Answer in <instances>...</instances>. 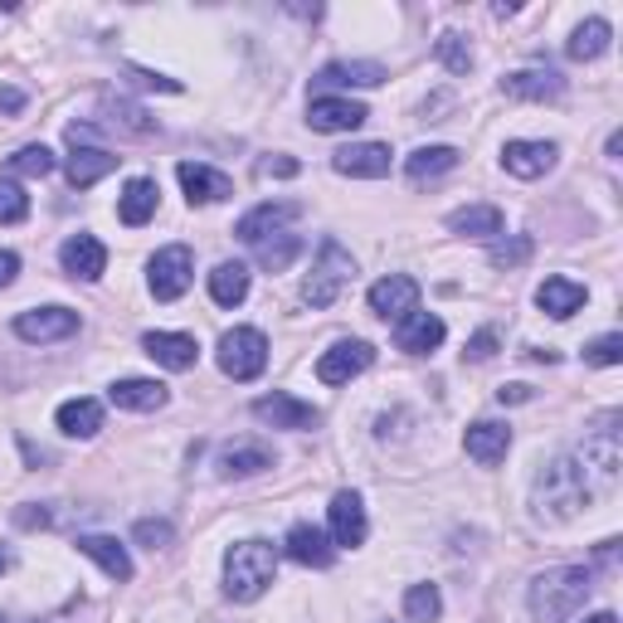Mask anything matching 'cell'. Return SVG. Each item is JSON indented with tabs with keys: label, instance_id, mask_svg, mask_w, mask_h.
<instances>
[{
	"label": "cell",
	"instance_id": "obj_1",
	"mask_svg": "<svg viewBox=\"0 0 623 623\" xmlns=\"http://www.w3.org/2000/svg\"><path fill=\"white\" fill-rule=\"evenodd\" d=\"M594 502V487L585 483V473H580V463L570 458H555L541 468L536 477V512L551 516V522H570V516H580Z\"/></svg>",
	"mask_w": 623,
	"mask_h": 623
},
{
	"label": "cell",
	"instance_id": "obj_2",
	"mask_svg": "<svg viewBox=\"0 0 623 623\" xmlns=\"http://www.w3.org/2000/svg\"><path fill=\"white\" fill-rule=\"evenodd\" d=\"M590 590H594V575L585 565H561V570L536 575V585H532V614H536V623H565L580 604L590 600Z\"/></svg>",
	"mask_w": 623,
	"mask_h": 623
},
{
	"label": "cell",
	"instance_id": "obj_3",
	"mask_svg": "<svg viewBox=\"0 0 623 623\" xmlns=\"http://www.w3.org/2000/svg\"><path fill=\"white\" fill-rule=\"evenodd\" d=\"M278 575V551L269 541H239L224 555V594L239 604H254Z\"/></svg>",
	"mask_w": 623,
	"mask_h": 623
},
{
	"label": "cell",
	"instance_id": "obj_4",
	"mask_svg": "<svg viewBox=\"0 0 623 623\" xmlns=\"http://www.w3.org/2000/svg\"><path fill=\"white\" fill-rule=\"evenodd\" d=\"M351 278H356V259L337 244V239H327V244L317 249V263H312L308 283H302V298H308V308H312V312H327L331 302L347 293Z\"/></svg>",
	"mask_w": 623,
	"mask_h": 623
},
{
	"label": "cell",
	"instance_id": "obj_5",
	"mask_svg": "<svg viewBox=\"0 0 623 623\" xmlns=\"http://www.w3.org/2000/svg\"><path fill=\"white\" fill-rule=\"evenodd\" d=\"M220 370L230 380H259L269 370V337L259 327H234L220 337Z\"/></svg>",
	"mask_w": 623,
	"mask_h": 623
},
{
	"label": "cell",
	"instance_id": "obj_6",
	"mask_svg": "<svg viewBox=\"0 0 623 623\" xmlns=\"http://www.w3.org/2000/svg\"><path fill=\"white\" fill-rule=\"evenodd\" d=\"M580 473H585V483L594 487V497L609 493L619 477V463H623V448H619V434L614 429H600L594 439H585V448L575 454Z\"/></svg>",
	"mask_w": 623,
	"mask_h": 623
},
{
	"label": "cell",
	"instance_id": "obj_7",
	"mask_svg": "<svg viewBox=\"0 0 623 623\" xmlns=\"http://www.w3.org/2000/svg\"><path fill=\"white\" fill-rule=\"evenodd\" d=\"M191 278H195V254L185 244H166V249H156V259H152V298L156 302H176L185 288H191Z\"/></svg>",
	"mask_w": 623,
	"mask_h": 623
},
{
	"label": "cell",
	"instance_id": "obj_8",
	"mask_svg": "<svg viewBox=\"0 0 623 623\" xmlns=\"http://www.w3.org/2000/svg\"><path fill=\"white\" fill-rule=\"evenodd\" d=\"M370 361H376V347H370V341H337V347L322 351V361H317V380H322V386H347L361 370H370Z\"/></svg>",
	"mask_w": 623,
	"mask_h": 623
},
{
	"label": "cell",
	"instance_id": "obj_9",
	"mask_svg": "<svg viewBox=\"0 0 623 623\" xmlns=\"http://www.w3.org/2000/svg\"><path fill=\"white\" fill-rule=\"evenodd\" d=\"M254 419H263V424H273V429H317L322 424V415L308 405V400H298V395H263V400H254Z\"/></svg>",
	"mask_w": 623,
	"mask_h": 623
},
{
	"label": "cell",
	"instance_id": "obj_10",
	"mask_svg": "<svg viewBox=\"0 0 623 623\" xmlns=\"http://www.w3.org/2000/svg\"><path fill=\"white\" fill-rule=\"evenodd\" d=\"M78 331V312L74 308H35V312H20L16 317V337L20 341H64Z\"/></svg>",
	"mask_w": 623,
	"mask_h": 623
},
{
	"label": "cell",
	"instance_id": "obj_11",
	"mask_svg": "<svg viewBox=\"0 0 623 623\" xmlns=\"http://www.w3.org/2000/svg\"><path fill=\"white\" fill-rule=\"evenodd\" d=\"M370 312L386 317V322H400V317L419 312V283L415 278H405V273L380 278V283L370 288Z\"/></svg>",
	"mask_w": 623,
	"mask_h": 623
},
{
	"label": "cell",
	"instance_id": "obj_12",
	"mask_svg": "<svg viewBox=\"0 0 623 623\" xmlns=\"http://www.w3.org/2000/svg\"><path fill=\"white\" fill-rule=\"evenodd\" d=\"M298 215H302L298 201H269V205L249 210V215L234 224V234L244 239V244H263L269 234H283V224H293Z\"/></svg>",
	"mask_w": 623,
	"mask_h": 623
},
{
	"label": "cell",
	"instance_id": "obj_13",
	"mask_svg": "<svg viewBox=\"0 0 623 623\" xmlns=\"http://www.w3.org/2000/svg\"><path fill=\"white\" fill-rule=\"evenodd\" d=\"M215 468H220V477H254V473H269V468H273V448L263 444V439H234V444L220 448Z\"/></svg>",
	"mask_w": 623,
	"mask_h": 623
},
{
	"label": "cell",
	"instance_id": "obj_14",
	"mask_svg": "<svg viewBox=\"0 0 623 623\" xmlns=\"http://www.w3.org/2000/svg\"><path fill=\"white\" fill-rule=\"evenodd\" d=\"M331 166H337L341 176L380 181V176H390V147L386 142H356V147H341L337 156H331Z\"/></svg>",
	"mask_w": 623,
	"mask_h": 623
},
{
	"label": "cell",
	"instance_id": "obj_15",
	"mask_svg": "<svg viewBox=\"0 0 623 623\" xmlns=\"http://www.w3.org/2000/svg\"><path fill=\"white\" fill-rule=\"evenodd\" d=\"M176 176H181V185H185V195H191V205H215V201H230V195H234L230 176H224V171H215V166L181 162Z\"/></svg>",
	"mask_w": 623,
	"mask_h": 623
},
{
	"label": "cell",
	"instance_id": "obj_16",
	"mask_svg": "<svg viewBox=\"0 0 623 623\" xmlns=\"http://www.w3.org/2000/svg\"><path fill=\"white\" fill-rule=\"evenodd\" d=\"M366 117H370V108L356 98H312V108H308L312 132H356Z\"/></svg>",
	"mask_w": 623,
	"mask_h": 623
},
{
	"label": "cell",
	"instance_id": "obj_17",
	"mask_svg": "<svg viewBox=\"0 0 623 623\" xmlns=\"http://www.w3.org/2000/svg\"><path fill=\"white\" fill-rule=\"evenodd\" d=\"M142 347H147L152 361L166 370H191L201 361V347H195V337H185V331H147Z\"/></svg>",
	"mask_w": 623,
	"mask_h": 623
},
{
	"label": "cell",
	"instance_id": "obj_18",
	"mask_svg": "<svg viewBox=\"0 0 623 623\" xmlns=\"http://www.w3.org/2000/svg\"><path fill=\"white\" fill-rule=\"evenodd\" d=\"M463 448H468V458H477L483 468H493V463H502V458H507V448H512V424L477 419L468 429V439H463Z\"/></svg>",
	"mask_w": 623,
	"mask_h": 623
},
{
	"label": "cell",
	"instance_id": "obj_19",
	"mask_svg": "<svg viewBox=\"0 0 623 623\" xmlns=\"http://www.w3.org/2000/svg\"><path fill=\"white\" fill-rule=\"evenodd\" d=\"M331 546H361L366 541V502L356 493L331 497Z\"/></svg>",
	"mask_w": 623,
	"mask_h": 623
},
{
	"label": "cell",
	"instance_id": "obj_20",
	"mask_svg": "<svg viewBox=\"0 0 623 623\" xmlns=\"http://www.w3.org/2000/svg\"><path fill=\"white\" fill-rule=\"evenodd\" d=\"M59 259H64V269H69L74 278H84V283H98L103 269H108V249H103L93 234H74V239H64Z\"/></svg>",
	"mask_w": 623,
	"mask_h": 623
},
{
	"label": "cell",
	"instance_id": "obj_21",
	"mask_svg": "<svg viewBox=\"0 0 623 623\" xmlns=\"http://www.w3.org/2000/svg\"><path fill=\"white\" fill-rule=\"evenodd\" d=\"M439 341H444V322L434 312H409V317H400V327H395V347L409 356H429Z\"/></svg>",
	"mask_w": 623,
	"mask_h": 623
},
{
	"label": "cell",
	"instance_id": "obj_22",
	"mask_svg": "<svg viewBox=\"0 0 623 623\" xmlns=\"http://www.w3.org/2000/svg\"><path fill=\"white\" fill-rule=\"evenodd\" d=\"M507 98H522V103H555L565 93V78L555 69H522V74H507Z\"/></svg>",
	"mask_w": 623,
	"mask_h": 623
},
{
	"label": "cell",
	"instance_id": "obj_23",
	"mask_svg": "<svg viewBox=\"0 0 623 623\" xmlns=\"http://www.w3.org/2000/svg\"><path fill=\"white\" fill-rule=\"evenodd\" d=\"M288 555H293L298 565H312V570H327L331 561H337V551H331V536L327 532H317L312 522H298L293 532H288Z\"/></svg>",
	"mask_w": 623,
	"mask_h": 623
},
{
	"label": "cell",
	"instance_id": "obj_24",
	"mask_svg": "<svg viewBox=\"0 0 623 623\" xmlns=\"http://www.w3.org/2000/svg\"><path fill=\"white\" fill-rule=\"evenodd\" d=\"M502 166H507L512 176H522V181H536V176H546V171L555 166V147L551 142H507Z\"/></svg>",
	"mask_w": 623,
	"mask_h": 623
},
{
	"label": "cell",
	"instance_id": "obj_25",
	"mask_svg": "<svg viewBox=\"0 0 623 623\" xmlns=\"http://www.w3.org/2000/svg\"><path fill=\"white\" fill-rule=\"evenodd\" d=\"M74 156H69V185L78 191H88V185H98L103 176H113L117 171V156L103 152V147H88V142H69Z\"/></svg>",
	"mask_w": 623,
	"mask_h": 623
},
{
	"label": "cell",
	"instance_id": "obj_26",
	"mask_svg": "<svg viewBox=\"0 0 623 623\" xmlns=\"http://www.w3.org/2000/svg\"><path fill=\"white\" fill-rule=\"evenodd\" d=\"M156 201H162V191H156V181H147V176L127 181L123 201H117V220H123L127 230H142V224H147V220L156 215Z\"/></svg>",
	"mask_w": 623,
	"mask_h": 623
},
{
	"label": "cell",
	"instance_id": "obj_27",
	"mask_svg": "<svg viewBox=\"0 0 623 623\" xmlns=\"http://www.w3.org/2000/svg\"><path fill=\"white\" fill-rule=\"evenodd\" d=\"M108 400H113L117 409H137V415H152V409L166 405V386H162V380L132 376V380H117V386L108 390Z\"/></svg>",
	"mask_w": 623,
	"mask_h": 623
},
{
	"label": "cell",
	"instance_id": "obj_28",
	"mask_svg": "<svg viewBox=\"0 0 623 623\" xmlns=\"http://www.w3.org/2000/svg\"><path fill=\"white\" fill-rule=\"evenodd\" d=\"M536 302H541V312H551L555 322H565V317H575L580 308H585V288L570 283V278H546V283L536 288Z\"/></svg>",
	"mask_w": 623,
	"mask_h": 623
},
{
	"label": "cell",
	"instance_id": "obj_29",
	"mask_svg": "<svg viewBox=\"0 0 623 623\" xmlns=\"http://www.w3.org/2000/svg\"><path fill=\"white\" fill-rule=\"evenodd\" d=\"M74 546L78 551H84L88 555V561H98L103 570H108V575L113 580H132V555L123 551V546H117V541L113 536H78L74 541Z\"/></svg>",
	"mask_w": 623,
	"mask_h": 623
},
{
	"label": "cell",
	"instance_id": "obj_30",
	"mask_svg": "<svg viewBox=\"0 0 623 623\" xmlns=\"http://www.w3.org/2000/svg\"><path fill=\"white\" fill-rule=\"evenodd\" d=\"M59 434H69V439H93V434L103 429V405L98 400H69L59 405Z\"/></svg>",
	"mask_w": 623,
	"mask_h": 623
},
{
	"label": "cell",
	"instance_id": "obj_31",
	"mask_svg": "<svg viewBox=\"0 0 623 623\" xmlns=\"http://www.w3.org/2000/svg\"><path fill=\"white\" fill-rule=\"evenodd\" d=\"M454 234H473V239H497L502 234V210L497 205H463L448 215Z\"/></svg>",
	"mask_w": 623,
	"mask_h": 623
},
{
	"label": "cell",
	"instance_id": "obj_32",
	"mask_svg": "<svg viewBox=\"0 0 623 623\" xmlns=\"http://www.w3.org/2000/svg\"><path fill=\"white\" fill-rule=\"evenodd\" d=\"M210 298H215L220 308H239V302L249 298V269L244 263H220V269L210 273Z\"/></svg>",
	"mask_w": 623,
	"mask_h": 623
},
{
	"label": "cell",
	"instance_id": "obj_33",
	"mask_svg": "<svg viewBox=\"0 0 623 623\" xmlns=\"http://www.w3.org/2000/svg\"><path fill=\"white\" fill-rule=\"evenodd\" d=\"M322 84H331V88H376V84H386V69H380V64H327Z\"/></svg>",
	"mask_w": 623,
	"mask_h": 623
},
{
	"label": "cell",
	"instance_id": "obj_34",
	"mask_svg": "<svg viewBox=\"0 0 623 623\" xmlns=\"http://www.w3.org/2000/svg\"><path fill=\"white\" fill-rule=\"evenodd\" d=\"M609 39H614L609 20L594 16V20H585L575 35H570V45H565V49H570V59H600L604 49H609Z\"/></svg>",
	"mask_w": 623,
	"mask_h": 623
},
{
	"label": "cell",
	"instance_id": "obj_35",
	"mask_svg": "<svg viewBox=\"0 0 623 623\" xmlns=\"http://www.w3.org/2000/svg\"><path fill=\"white\" fill-rule=\"evenodd\" d=\"M454 166H458V152L454 147H419L405 162L409 181H434V176H444V171H454Z\"/></svg>",
	"mask_w": 623,
	"mask_h": 623
},
{
	"label": "cell",
	"instance_id": "obj_36",
	"mask_svg": "<svg viewBox=\"0 0 623 623\" xmlns=\"http://www.w3.org/2000/svg\"><path fill=\"white\" fill-rule=\"evenodd\" d=\"M254 254H259V263L269 273H283L288 263L302 254V239L298 234H273V239H263V244H254Z\"/></svg>",
	"mask_w": 623,
	"mask_h": 623
},
{
	"label": "cell",
	"instance_id": "obj_37",
	"mask_svg": "<svg viewBox=\"0 0 623 623\" xmlns=\"http://www.w3.org/2000/svg\"><path fill=\"white\" fill-rule=\"evenodd\" d=\"M405 614L409 623H434L444 614V600H439V585H409L405 594Z\"/></svg>",
	"mask_w": 623,
	"mask_h": 623
},
{
	"label": "cell",
	"instance_id": "obj_38",
	"mask_svg": "<svg viewBox=\"0 0 623 623\" xmlns=\"http://www.w3.org/2000/svg\"><path fill=\"white\" fill-rule=\"evenodd\" d=\"M108 113H113L108 123L132 132V137H152V132H156V117H147V108H137V103H113Z\"/></svg>",
	"mask_w": 623,
	"mask_h": 623
},
{
	"label": "cell",
	"instance_id": "obj_39",
	"mask_svg": "<svg viewBox=\"0 0 623 623\" xmlns=\"http://www.w3.org/2000/svg\"><path fill=\"white\" fill-rule=\"evenodd\" d=\"M439 59H444V69L448 74H468L473 69V49H468V39L463 35H439Z\"/></svg>",
	"mask_w": 623,
	"mask_h": 623
},
{
	"label": "cell",
	"instance_id": "obj_40",
	"mask_svg": "<svg viewBox=\"0 0 623 623\" xmlns=\"http://www.w3.org/2000/svg\"><path fill=\"white\" fill-rule=\"evenodd\" d=\"M526 259H532V234L497 239V244H493V263H497V269H522Z\"/></svg>",
	"mask_w": 623,
	"mask_h": 623
},
{
	"label": "cell",
	"instance_id": "obj_41",
	"mask_svg": "<svg viewBox=\"0 0 623 623\" xmlns=\"http://www.w3.org/2000/svg\"><path fill=\"white\" fill-rule=\"evenodd\" d=\"M10 171H20V176H49L55 171V152L49 147H20L10 156Z\"/></svg>",
	"mask_w": 623,
	"mask_h": 623
},
{
	"label": "cell",
	"instance_id": "obj_42",
	"mask_svg": "<svg viewBox=\"0 0 623 623\" xmlns=\"http://www.w3.org/2000/svg\"><path fill=\"white\" fill-rule=\"evenodd\" d=\"M30 215V195L16 181H0V224H20Z\"/></svg>",
	"mask_w": 623,
	"mask_h": 623
},
{
	"label": "cell",
	"instance_id": "obj_43",
	"mask_svg": "<svg viewBox=\"0 0 623 623\" xmlns=\"http://www.w3.org/2000/svg\"><path fill=\"white\" fill-rule=\"evenodd\" d=\"M585 361H590V366H619V361H623V337H619V331H609V337L590 341V347H585Z\"/></svg>",
	"mask_w": 623,
	"mask_h": 623
},
{
	"label": "cell",
	"instance_id": "obj_44",
	"mask_svg": "<svg viewBox=\"0 0 623 623\" xmlns=\"http://www.w3.org/2000/svg\"><path fill=\"white\" fill-rule=\"evenodd\" d=\"M132 536H137L147 551H162V546H171V536H176V532H171V522H152V516H147V522H137V532H132Z\"/></svg>",
	"mask_w": 623,
	"mask_h": 623
},
{
	"label": "cell",
	"instance_id": "obj_45",
	"mask_svg": "<svg viewBox=\"0 0 623 623\" xmlns=\"http://www.w3.org/2000/svg\"><path fill=\"white\" fill-rule=\"evenodd\" d=\"M493 351H497V331H477V337L468 341V351H463V356H468V361H487Z\"/></svg>",
	"mask_w": 623,
	"mask_h": 623
},
{
	"label": "cell",
	"instance_id": "obj_46",
	"mask_svg": "<svg viewBox=\"0 0 623 623\" xmlns=\"http://www.w3.org/2000/svg\"><path fill=\"white\" fill-rule=\"evenodd\" d=\"M16 522L25 526V532H35V526H49V522H55V512H45V507H39V512H35V507H20Z\"/></svg>",
	"mask_w": 623,
	"mask_h": 623
},
{
	"label": "cell",
	"instance_id": "obj_47",
	"mask_svg": "<svg viewBox=\"0 0 623 623\" xmlns=\"http://www.w3.org/2000/svg\"><path fill=\"white\" fill-rule=\"evenodd\" d=\"M0 113H25V93L20 88H10V84H0Z\"/></svg>",
	"mask_w": 623,
	"mask_h": 623
},
{
	"label": "cell",
	"instance_id": "obj_48",
	"mask_svg": "<svg viewBox=\"0 0 623 623\" xmlns=\"http://www.w3.org/2000/svg\"><path fill=\"white\" fill-rule=\"evenodd\" d=\"M263 176H298V162L293 156H269V162H263Z\"/></svg>",
	"mask_w": 623,
	"mask_h": 623
},
{
	"label": "cell",
	"instance_id": "obj_49",
	"mask_svg": "<svg viewBox=\"0 0 623 623\" xmlns=\"http://www.w3.org/2000/svg\"><path fill=\"white\" fill-rule=\"evenodd\" d=\"M16 273H20V259L10 254V249H0V288L16 283Z\"/></svg>",
	"mask_w": 623,
	"mask_h": 623
},
{
	"label": "cell",
	"instance_id": "obj_50",
	"mask_svg": "<svg viewBox=\"0 0 623 623\" xmlns=\"http://www.w3.org/2000/svg\"><path fill=\"white\" fill-rule=\"evenodd\" d=\"M497 400L502 405H526V400H532V386H502Z\"/></svg>",
	"mask_w": 623,
	"mask_h": 623
},
{
	"label": "cell",
	"instance_id": "obj_51",
	"mask_svg": "<svg viewBox=\"0 0 623 623\" xmlns=\"http://www.w3.org/2000/svg\"><path fill=\"white\" fill-rule=\"evenodd\" d=\"M585 623H619V619H614V614H609V609H604V614H590Z\"/></svg>",
	"mask_w": 623,
	"mask_h": 623
},
{
	"label": "cell",
	"instance_id": "obj_52",
	"mask_svg": "<svg viewBox=\"0 0 623 623\" xmlns=\"http://www.w3.org/2000/svg\"><path fill=\"white\" fill-rule=\"evenodd\" d=\"M6 570H10V555H6V551H0V575H6Z\"/></svg>",
	"mask_w": 623,
	"mask_h": 623
}]
</instances>
